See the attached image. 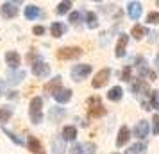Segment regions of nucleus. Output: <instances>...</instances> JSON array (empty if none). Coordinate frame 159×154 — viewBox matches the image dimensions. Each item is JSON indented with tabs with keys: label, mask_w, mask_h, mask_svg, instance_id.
<instances>
[{
	"label": "nucleus",
	"mask_w": 159,
	"mask_h": 154,
	"mask_svg": "<svg viewBox=\"0 0 159 154\" xmlns=\"http://www.w3.org/2000/svg\"><path fill=\"white\" fill-rule=\"evenodd\" d=\"M41 108H43V99H41V97H34L29 104V115H30V120H32L34 124H41V122H43Z\"/></svg>",
	"instance_id": "1"
},
{
	"label": "nucleus",
	"mask_w": 159,
	"mask_h": 154,
	"mask_svg": "<svg viewBox=\"0 0 159 154\" xmlns=\"http://www.w3.org/2000/svg\"><path fill=\"white\" fill-rule=\"evenodd\" d=\"M106 115V108L102 106L100 97H91L88 100V118H100Z\"/></svg>",
	"instance_id": "2"
},
{
	"label": "nucleus",
	"mask_w": 159,
	"mask_h": 154,
	"mask_svg": "<svg viewBox=\"0 0 159 154\" xmlns=\"http://www.w3.org/2000/svg\"><path fill=\"white\" fill-rule=\"evenodd\" d=\"M57 59L61 61H68V59H77L82 56V50H80L79 47H63V49H59L57 50Z\"/></svg>",
	"instance_id": "3"
},
{
	"label": "nucleus",
	"mask_w": 159,
	"mask_h": 154,
	"mask_svg": "<svg viewBox=\"0 0 159 154\" xmlns=\"http://www.w3.org/2000/svg\"><path fill=\"white\" fill-rule=\"evenodd\" d=\"M70 73H72V77L75 81H82L91 73V65H75Z\"/></svg>",
	"instance_id": "4"
},
{
	"label": "nucleus",
	"mask_w": 159,
	"mask_h": 154,
	"mask_svg": "<svg viewBox=\"0 0 159 154\" xmlns=\"http://www.w3.org/2000/svg\"><path fill=\"white\" fill-rule=\"evenodd\" d=\"M0 15H2V18H6V20L15 18V16L18 15V6H16V2H4L2 7H0Z\"/></svg>",
	"instance_id": "5"
},
{
	"label": "nucleus",
	"mask_w": 159,
	"mask_h": 154,
	"mask_svg": "<svg viewBox=\"0 0 159 154\" xmlns=\"http://www.w3.org/2000/svg\"><path fill=\"white\" fill-rule=\"evenodd\" d=\"M109 75H111V70H109V68H102L100 72L95 75V79L91 81V86H93V88H102L104 84H107Z\"/></svg>",
	"instance_id": "6"
},
{
	"label": "nucleus",
	"mask_w": 159,
	"mask_h": 154,
	"mask_svg": "<svg viewBox=\"0 0 159 154\" xmlns=\"http://www.w3.org/2000/svg\"><path fill=\"white\" fill-rule=\"evenodd\" d=\"M32 73L36 75V77H47L48 73H50V66L48 63H45V61H36L34 65H32Z\"/></svg>",
	"instance_id": "7"
},
{
	"label": "nucleus",
	"mask_w": 159,
	"mask_h": 154,
	"mask_svg": "<svg viewBox=\"0 0 159 154\" xmlns=\"http://www.w3.org/2000/svg\"><path fill=\"white\" fill-rule=\"evenodd\" d=\"M61 82H63V77H61V75H56L54 79H50V81L45 84V91H47V93H52V95H56L59 90H61Z\"/></svg>",
	"instance_id": "8"
},
{
	"label": "nucleus",
	"mask_w": 159,
	"mask_h": 154,
	"mask_svg": "<svg viewBox=\"0 0 159 154\" xmlns=\"http://www.w3.org/2000/svg\"><path fill=\"white\" fill-rule=\"evenodd\" d=\"M130 90L136 95H145V93H148V84L143 79H134V81L130 82Z\"/></svg>",
	"instance_id": "9"
},
{
	"label": "nucleus",
	"mask_w": 159,
	"mask_h": 154,
	"mask_svg": "<svg viewBox=\"0 0 159 154\" xmlns=\"http://www.w3.org/2000/svg\"><path fill=\"white\" fill-rule=\"evenodd\" d=\"M141 13H143V7H141L139 2H129V4H127V15H129V18L138 20V18L141 16Z\"/></svg>",
	"instance_id": "10"
},
{
	"label": "nucleus",
	"mask_w": 159,
	"mask_h": 154,
	"mask_svg": "<svg viewBox=\"0 0 159 154\" xmlns=\"http://www.w3.org/2000/svg\"><path fill=\"white\" fill-rule=\"evenodd\" d=\"M129 43V36L127 34H120L118 41H116V50H115V56L116 58H123L125 56V47Z\"/></svg>",
	"instance_id": "11"
},
{
	"label": "nucleus",
	"mask_w": 159,
	"mask_h": 154,
	"mask_svg": "<svg viewBox=\"0 0 159 154\" xmlns=\"http://www.w3.org/2000/svg\"><path fill=\"white\" fill-rule=\"evenodd\" d=\"M20 61H22V58H20V54L15 50H11L6 54V63L9 65V68L11 70H18V66H20Z\"/></svg>",
	"instance_id": "12"
},
{
	"label": "nucleus",
	"mask_w": 159,
	"mask_h": 154,
	"mask_svg": "<svg viewBox=\"0 0 159 154\" xmlns=\"http://www.w3.org/2000/svg\"><path fill=\"white\" fill-rule=\"evenodd\" d=\"M148 131H150L148 122H147V120H141V122H138L136 127H134V136H136V138H145V136L148 134Z\"/></svg>",
	"instance_id": "13"
},
{
	"label": "nucleus",
	"mask_w": 159,
	"mask_h": 154,
	"mask_svg": "<svg viewBox=\"0 0 159 154\" xmlns=\"http://www.w3.org/2000/svg\"><path fill=\"white\" fill-rule=\"evenodd\" d=\"M54 99H56V102L57 104H66V102H70V99H72V90H68V88H61L54 95Z\"/></svg>",
	"instance_id": "14"
},
{
	"label": "nucleus",
	"mask_w": 159,
	"mask_h": 154,
	"mask_svg": "<svg viewBox=\"0 0 159 154\" xmlns=\"http://www.w3.org/2000/svg\"><path fill=\"white\" fill-rule=\"evenodd\" d=\"M130 138V133H129V127L127 125H122L120 131H118V138H116V147H122L125 145Z\"/></svg>",
	"instance_id": "15"
},
{
	"label": "nucleus",
	"mask_w": 159,
	"mask_h": 154,
	"mask_svg": "<svg viewBox=\"0 0 159 154\" xmlns=\"http://www.w3.org/2000/svg\"><path fill=\"white\" fill-rule=\"evenodd\" d=\"M23 15H25V18H27V20H30V22H32V20L39 18L43 13H41V9L38 7V6H32V4H30V6H27V7H25Z\"/></svg>",
	"instance_id": "16"
},
{
	"label": "nucleus",
	"mask_w": 159,
	"mask_h": 154,
	"mask_svg": "<svg viewBox=\"0 0 159 154\" xmlns=\"http://www.w3.org/2000/svg\"><path fill=\"white\" fill-rule=\"evenodd\" d=\"M61 136L65 142H73V140L77 138V127H73V125H66L63 133H61Z\"/></svg>",
	"instance_id": "17"
},
{
	"label": "nucleus",
	"mask_w": 159,
	"mask_h": 154,
	"mask_svg": "<svg viewBox=\"0 0 159 154\" xmlns=\"http://www.w3.org/2000/svg\"><path fill=\"white\" fill-rule=\"evenodd\" d=\"M23 79H25V72L23 70H11L9 72V75H7V81H9V84H18V82H22Z\"/></svg>",
	"instance_id": "18"
},
{
	"label": "nucleus",
	"mask_w": 159,
	"mask_h": 154,
	"mask_svg": "<svg viewBox=\"0 0 159 154\" xmlns=\"http://www.w3.org/2000/svg\"><path fill=\"white\" fill-rule=\"evenodd\" d=\"M123 97V90L120 86H113V88L107 91V99L109 100H113V102H118V100H122Z\"/></svg>",
	"instance_id": "19"
},
{
	"label": "nucleus",
	"mask_w": 159,
	"mask_h": 154,
	"mask_svg": "<svg viewBox=\"0 0 159 154\" xmlns=\"http://www.w3.org/2000/svg\"><path fill=\"white\" fill-rule=\"evenodd\" d=\"M65 115H66L65 108H52V110L48 111V120H50V122H57V120H61Z\"/></svg>",
	"instance_id": "20"
},
{
	"label": "nucleus",
	"mask_w": 159,
	"mask_h": 154,
	"mask_svg": "<svg viewBox=\"0 0 159 154\" xmlns=\"http://www.w3.org/2000/svg\"><path fill=\"white\" fill-rule=\"evenodd\" d=\"M50 32H52V36H54V38H61V36H63V34L66 32V25H65L63 22H56V23H52Z\"/></svg>",
	"instance_id": "21"
},
{
	"label": "nucleus",
	"mask_w": 159,
	"mask_h": 154,
	"mask_svg": "<svg viewBox=\"0 0 159 154\" xmlns=\"http://www.w3.org/2000/svg\"><path fill=\"white\" fill-rule=\"evenodd\" d=\"M27 147H29L30 152H34V154L41 152V143H39V140L34 138V136H29V140H27Z\"/></svg>",
	"instance_id": "22"
},
{
	"label": "nucleus",
	"mask_w": 159,
	"mask_h": 154,
	"mask_svg": "<svg viewBox=\"0 0 159 154\" xmlns=\"http://www.w3.org/2000/svg\"><path fill=\"white\" fill-rule=\"evenodd\" d=\"M145 151H147V147H145V143H141V142H138V143H132V145L125 151V154H145Z\"/></svg>",
	"instance_id": "23"
},
{
	"label": "nucleus",
	"mask_w": 159,
	"mask_h": 154,
	"mask_svg": "<svg viewBox=\"0 0 159 154\" xmlns=\"http://www.w3.org/2000/svg\"><path fill=\"white\" fill-rule=\"evenodd\" d=\"M138 72H139V79H141V77H148L150 81H156V77H157V75H156V72H152L147 65L139 66V68H138Z\"/></svg>",
	"instance_id": "24"
},
{
	"label": "nucleus",
	"mask_w": 159,
	"mask_h": 154,
	"mask_svg": "<svg viewBox=\"0 0 159 154\" xmlns=\"http://www.w3.org/2000/svg\"><path fill=\"white\" fill-rule=\"evenodd\" d=\"M145 34H147V29H145L143 25H139V23H136L132 27V30H130V36L134 38V40H141Z\"/></svg>",
	"instance_id": "25"
},
{
	"label": "nucleus",
	"mask_w": 159,
	"mask_h": 154,
	"mask_svg": "<svg viewBox=\"0 0 159 154\" xmlns=\"http://www.w3.org/2000/svg\"><path fill=\"white\" fill-rule=\"evenodd\" d=\"M86 25L89 29H97L98 27V18H97V15L93 11H88L86 13Z\"/></svg>",
	"instance_id": "26"
},
{
	"label": "nucleus",
	"mask_w": 159,
	"mask_h": 154,
	"mask_svg": "<svg viewBox=\"0 0 159 154\" xmlns=\"http://www.w3.org/2000/svg\"><path fill=\"white\" fill-rule=\"evenodd\" d=\"M52 151H54V154H65V140H54L52 142Z\"/></svg>",
	"instance_id": "27"
},
{
	"label": "nucleus",
	"mask_w": 159,
	"mask_h": 154,
	"mask_svg": "<svg viewBox=\"0 0 159 154\" xmlns=\"http://www.w3.org/2000/svg\"><path fill=\"white\" fill-rule=\"evenodd\" d=\"M150 110H159V90L150 93Z\"/></svg>",
	"instance_id": "28"
},
{
	"label": "nucleus",
	"mask_w": 159,
	"mask_h": 154,
	"mask_svg": "<svg viewBox=\"0 0 159 154\" xmlns=\"http://www.w3.org/2000/svg\"><path fill=\"white\" fill-rule=\"evenodd\" d=\"M72 7V2H68V0H65V2H59L57 7H56V11H57V15H65V13H68V9Z\"/></svg>",
	"instance_id": "29"
},
{
	"label": "nucleus",
	"mask_w": 159,
	"mask_h": 154,
	"mask_svg": "<svg viewBox=\"0 0 159 154\" xmlns=\"http://www.w3.org/2000/svg\"><path fill=\"white\" fill-rule=\"evenodd\" d=\"M11 117H13L11 108H0V122H7Z\"/></svg>",
	"instance_id": "30"
},
{
	"label": "nucleus",
	"mask_w": 159,
	"mask_h": 154,
	"mask_svg": "<svg viewBox=\"0 0 159 154\" xmlns=\"http://www.w3.org/2000/svg\"><path fill=\"white\" fill-rule=\"evenodd\" d=\"M147 22L152 23V25L159 23V11H152V13H148V15H147Z\"/></svg>",
	"instance_id": "31"
},
{
	"label": "nucleus",
	"mask_w": 159,
	"mask_h": 154,
	"mask_svg": "<svg viewBox=\"0 0 159 154\" xmlns=\"http://www.w3.org/2000/svg\"><path fill=\"white\" fill-rule=\"evenodd\" d=\"M4 133H6V134H7L9 138L13 140V142H15L16 145H23V140L20 138V136H16L15 133H11V131H7V129H4Z\"/></svg>",
	"instance_id": "32"
},
{
	"label": "nucleus",
	"mask_w": 159,
	"mask_h": 154,
	"mask_svg": "<svg viewBox=\"0 0 159 154\" xmlns=\"http://www.w3.org/2000/svg\"><path fill=\"white\" fill-rule=\"evenodd\" d=\"M130 72H132V68H130V65H127V66L122 70V81L130 82Z\"/></svg>",
	"instance_id": "33"
},
{
	"label": "nucleus",
	"mask_w": 159,
	"mask_h": 154,
	"mask_svg": "<svg viewBox=\"0 0 159 154\" xmlns=\"http://www.w3.org/2000/svg\"><path fill=\"white\" fill-rule=\"evenodd\" d=\"M152 133L159 134V115H154V118H152Z\"/></svg>",
	"instance_id": "34"
},
{
	"label": "nucleus",
	"mask_w": 159,
	"mask_h": 154,
	"mask_svg": "<svg viewBox=\"0 0 159 154\" xmlns=\"http://www.w3.org/2000/svg\"><path fill=\"white\" fill-rule=\"evenodd\" d=\"M70 154H84V147L80 143H75V145L70 149Z\"/></svg>",
	"instance_id": "35"
},
{
	"label": "nucleus",
	"mask_w": 159,
	"mask_h": 154,
	"mask_svg": "<svg viewBox=\"0 0 159 154\" xmlns=\"http://www.w3.org/2000/svg\"><path fill=\"white\" fill-rule=\"evenodd\" d=\"M84 154H95V149H97V147H95V143H84Z\"/></svg>",
	"instance_id": "36"
},
{
	"label": "nucleus",
	"mask_w": 159,
	"mask_h": 154,
	"mask_svg": "<svg viewBox=\"0 0 159 154\" xmlns=\"http://www.w3.org/2000/svg\"><path fill=\"white\" fill-rule=\"evenodd\" d=\"M39 56H38L36 52H29V54H27V61H29L30 65H34V63H36V61H39Z\"/></svg>",
	"instance_id": "37"
},
{
	"label": "nucleus",
	"mask_w": 159,
	"mask_h": 154,
	"mask_svg": "<svg viewBox=\"0 0 159 154\" xmlns=\"http://www.w3.org/2000/svg\"><path fill=\"white\" fill-rule=\"evenodd\" d=\"M32 32H34L36 36H43V34H45V27H43V25H36V27L32 29Z\"/></svg>",
	"instance_id": "38"
},
{
	"label": "nucleus",
	"mask_w": 159,
	"mask_h": 154,
	"mask_svg": "<svg viewBox=\"0 0 159 154\" xmlns=\"http://www.w3.org/2000/svg\"><path fill=\"white\" fill-rule=\"evenodd\" d=\"M79 20H80V13H79V11H73L72 15H70V22H72V23H77Z\"/></svg>",
	"instance_id": "39"
},
{
	"label": "nucleus",
	"mask_w": 159,
	"mask_h": 154,
	"mask_svg": "<svg viewBox=\"0 0 159 154\" xmlns=\"http://www.w3.org/2000/svg\"><path fill=\"white\" fill-rule=\"evenodd\" d=\"M156 68H157V70H159V54H157V56H156Z\"/></svg>",
	"instance_id": "40"
},
{
	"label": "nucleus",
	"mask_w": 159,
	"mask_h": 154,
	"mask_svg": "<svg viewBox=\"0 0 159 154\" xmlns=\"http://www.w3.org/2000/svg\"><path fill=\"white\" fill-rule=\"evenodd\" d=\"M156 6H157V7H159V0H157V2H156Z\"/></svg>",
	"instance_id": "41"
},
{
	"label": "nucleus",
	"mask_w": 159,
	"mask_h": 154,
	"mask_svg": "<svg viewBox=\"0 0 159 154\" xmlns=\"http://www.w3.org/2000/svg\"><path fill=\"white\" fill-rule=\"evenodd\" d=\"M113 154H118V152H113Z\"/></svg>",
	"instance_id": "42"
},
{
	"label": "nucleus",
	"mask_w": 159,
	"mask_h": 154,
	"mask_svg": "<svg viewBox=\"0 0 159 154\" xmlns=\"http://www.w3.org/2000/svg\"><path fill=\"white\" fill-rule=\"evenodd\" d=\"M39 154H43V152H39Z\"/></svg>",
	"instance_id": "43"
}]
</instances>
